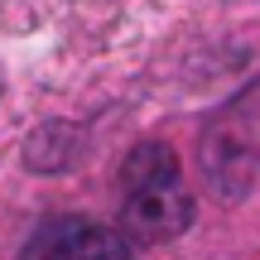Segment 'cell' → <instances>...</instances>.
<instances>
[{
  "instance_id": "obj_1",
  "label": "cell",
  "mask_w": 260,
  "mask_h": 260,
  "mask_svg": "<svg viewBox=\"0 0 260 260\" xmlns=\"http://www.w3.org/2000/svg\"><path fill=\"white\" fill-rule=\"evenodd\" d=\"M125 207H121V232L130 241H169L188 232L193 222V198L183 188L178 159L169 145H140L125 159Z\"/></svg>"
},
{
  "instance_id": "obj_2",
  "label": "cell",
  "mask_w": 260,
  "mask_h": 260,
  "mask_svg": "<svg viewBox=\"0 0 260 260\" xmlns=\"http://www.w3.org/2000/svg\"><path fill=\"white\" fill-rule=\"evenodd\" d=\"M19 260H135V251L111 226L82 222V217H53L24 241Z\"/></svg>"
}]
</instances>
